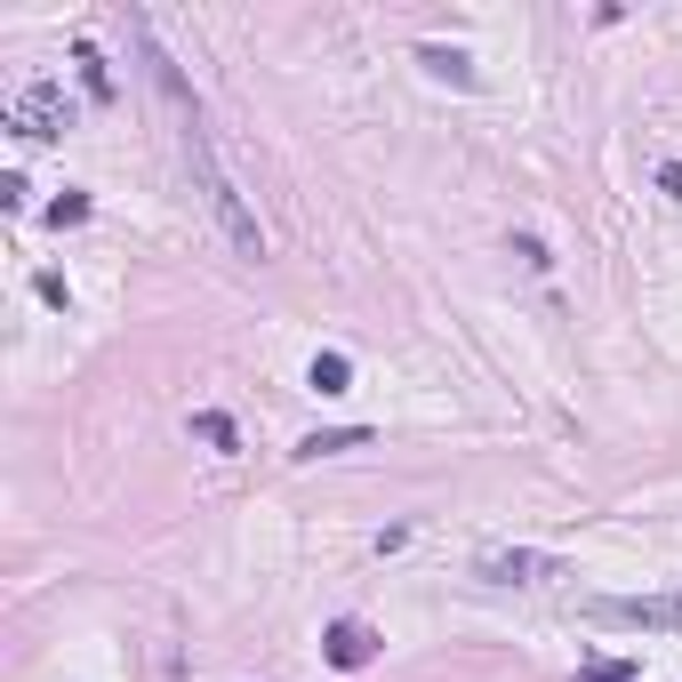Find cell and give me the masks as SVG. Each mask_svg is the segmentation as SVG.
<instances>
[{
	"instance_id": "1",
	"label": "cell",
	"mask_w": 682,
	"mask_h": 682,
	"mask_svg": "<svg viewBox=\"0 0 682 682\" xmlns=\"http://www.w3.org/2000/svg\"><path fill=\"white\" fill-rule=\"evenodd\" d=\"M185 169H193V185H201V201H210V217L225 225V242L242 250V257H265V225H257V210L242 201V185L217 169V145H210V129H185Z\"/></svg>"
},
{
	"instance_id": "2",
	"label": "cell",
	"mask_w": 682,
	"mask_h": 682,
	"mask_svg": "<svg viewBox=\"0 0 682 682\" xmlns=\"http://www.w3.org/2000/svg\"><path fill=\"white\" fill-rule=\"evenodd\" d=\"M9 129L17 136H64L73 129V96H64L57 81H32V89L9 96Z\"/></svg>"
},
{
	"instance_id": "3",
	"label": "cell",
	"mask_w": 682,
	"mask_h": 682,
	"mask_svg": "<svg viewBox=\"0 0 682 682\" xmlns=\"http://www.w3.org/2000/svg\"><path fill=\"white\" fill-rule=\"evenodd\" d=\"M594 619H619V627H666L682 634V602H659V594H619V602H587Z\"/></svg>"
},
{
	"instance_id": "4",
	"label": "cell",
	"mask_w": 682,
	"mask_h": 682,
	"mask_svg": "<svg viewBox=\"0 0 682 682\" xmlns=\"http://www.w3.org/2000/svg\"><path fill=\"white\" fill-rule=\"evenodd\" d=\"M482 578H498V587H538V578H570L554 554H530V546H515V554H482Z\"/></svg>"
},
{
	"instance_id": "5",
	"label": "cell",
	"mask_w": 682,
	"mask_h": 682,
	"mask_svg": "<svg viewBox=\"0 0 682 682\" xmlns=\"http://www.w3.org/2000/svg\"><path fill=\"white\" fill-rule=\"evenodd\" d=\"M322 651H329V666H337V674H362L369 659H378V634H369L362 619H337V627L322 634Z\"/></svg>"
},
{
	"instance_id": "6",
	"label": "cell",
	"mask_w": 682,
	"mask_h": 682,
	"mask_svg": "<svg viewBox=\"0 0 682 682\" xmlns=\"http://www.w3.org/2000/svg\"><path fill=\"white\" fill-rule=\"evenodd\" d=\"M418 64H426L434 81H450V89H474V57H466V49H441V41H426V49H418Z\"/></svg>"
},
{
	"instance_id": "7",
	"label": "cell",
	"mask_w": 682,
	"mask_h": 682,
	"mask_svg": "<svg viewBox=\"0 0 682 682\" xmlns=\"http://www.w3.org/2000/svg\"><path fill=\"white\" fill-rule=\"evenodd\" d=\"M362 441H369L362 426H329V434H305V441H297V458L314 466V458H337V450H362Z\"/></svg>"
},
{
	"instance_id": "8",
	"label": "cell",
	"mask_w": 682,
	"mask_h": 682,
	"mask_svg": "<svg viewBox=\"0 0 682 682\" xmlns=\"http://www.w3.org/2000/svg\"><path fill=\"white\" fill-rule=\"evenodd\" d=\"M305 386H314V394H346V386H354V362H346V354H314Z\"/></svg>"
},
{
	"instance_id": "9",
	"label": "cell",
	"mask_w": 682,
	"mask_h": 682,
	"mask_svg": "<svg viewBox=\"0 0 682 682\" xmlns=\"http://www.w3.org/2000/svg\"><path fill=\"white\" fill-rule=\"evenodd\" d=\"M193 434L210 441V450H233V441H242V434H233V418H225V409H201V418H193Z\"/></svg>"
},
{
	"instance_id": "10",
	"label": "cell",
	"mask_w": 682,
	"mask_h": 682,
	"mask_svg": "<svg viewBox=\"0 0 682 682\" xmlns=\"http://www.w3.org/2000/svg\"><path fill=\"white\" fill-rule=\"evenodd\" d=\"M73 64H81V81H89V96H113V73H105V57H96L89 41L73 49Z\"/></svg>"
},
{
	"instance_id": "11",
	"label": "cell",
	"mask_w": 682,
	"mask_h": 682,
	"mask_svg": "<svg viewBox=\"0 0 682 682\" xmlns=\"http://www.w3.org/2000/svg\"><path fill=\"white\" fill-rule=\"evenodd\" d=\"M81 217H89V193H57V201H49V225H57V233L81 225Z\"/></svg>"
},
{
	"instance_id": "12",
	"label": "cell",
	"mask_w": 682,
	"mask_h": 682,
	"mask_svg": "<svg viewBox=\"0 0 682 682\" xmlns=\"http://www.w3.org/2000/svg\"><path fill=\"white\" fill-rule=\"evenodd\" d=\"M578 682H634V666L627 659H587V666H578Z\"/></svg>"
},
{
	"instance_id": "13",
	"label": "cell",
	"mask_w": 682,
	"mask_h": 682,
	"mask_svg": "<svg viewBox=\"0 0 682 682\" xmlns=\"http://www.w3.org/2000/svg\"><path fill=\"white\" fill-rule=\"evenodd\" d=\"M659 193H674V201H682V161H666V169H659Z\"/></svg>"
}]
</instances>
